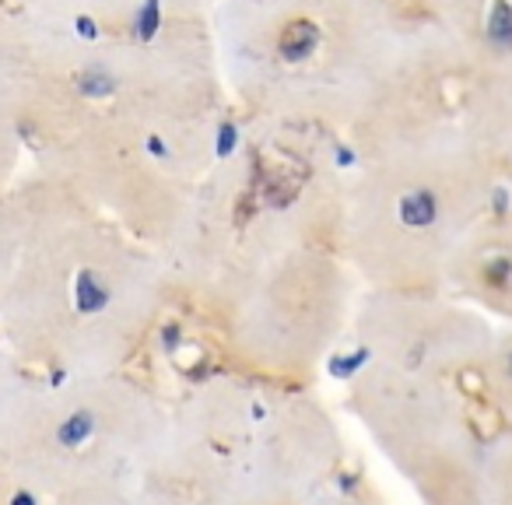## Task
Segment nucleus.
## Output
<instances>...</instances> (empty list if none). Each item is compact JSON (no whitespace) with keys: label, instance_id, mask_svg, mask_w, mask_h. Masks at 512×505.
<instances>
[{"label":"nucleus","instance_id":"1","mask_svg":"<svg viewBox=\"0 0 512 505\" xmlns=\"http://www.w3.org/2000/svg\"><path fill=\"white\" fill-rule=\"evenodd\" d=\"M477 309L512 323V183L502 179L484 218L470 228L449 267Z\"/></svg>","mask_w":512,"mask_h":505},{"label":"nucleus","instance_id":"2","mask_svg":"<svg viewBox=\"0 0 512 505\" xmlns=\"http://www.w3.org/2000/svg\"><path fill=\"white\" fill-rule=\"evenodd\" d=\"M460 46L512 71V0H449Z\"/></svg>","mask_w":512,"mask_h":505},{"label":"nucleus","instance_id":"3","mask_svg":"<svg viewBox=\"0 0 512 505\" xmlns=\"http://www.w3.org/2000/svg\"><path fill=\"white\" fill-rule=\"evenodd\" d=\"M477 376H481V386L495 404V411L512 421V323L495 334Z\"/></svg>","mask_w":512,"mask_h":505},{"label":"nucleus","instance_id":"4","mask_svg":"<svg viewBox=\"0 0 512 505\" xmlns=\"http://www.w3.org/2000/svg\"><path fill=\"white\" fill-rule=\"evenodd\" d=\"M481 505H512V428L488 442L481 477Z\"/></svg>","mask_w":512,"mask_h":505},{"label":"nucleus","instance_id":"5","mask_svg":"<svg viewBox=\"0 0 512 505\" xmlns=\"http://www.w3.org/2000/svg\"><path fill=\"white\" fill-rule=\"evenodd\" d=\"M320 46V29L313 22H292L278 39V53L288 60V64H299V60L313 57V50Z\"/></svg>","mask_w":512,"mask_h":505},{"label":"nucleus","instance_id":"6","mask_svg":"<svg viewBox=\"0 0 512 505\" xmlns=\"http://www.w3.org/2000/svg\"><path fill=\"white\" fill-rule=\"evenodd\" d=\"M109 306V285L102 281L99 271H78L74 278V309L85 316H95Z\"/></svg>","mask_w":512,"mask_h":505},{"label":"nucleus","instance_id":"7","mask_svg":"<svg viewBox=\"0 0 512 505\" xmlns=\"http://www.w3.org/2000/svg\"><path fill=\"white\" fill-rule=\"evenodd\" d=\"M92 432H95V414L92 411H74L67 421H60L57 442L64 449H78V446H85V442L92 439Z\"/></svg>","mask_w":512,"mask_h":505},{"label":"nucleus","instance_id":"8","mask_svg":"<svg viewBox=\"0 0 512 505\" xmlns=\"http://www.w3.org/2000/svg\"><path fill=\"white\" fill-rule=\"evenodd\" d=\"M158 29H162V4H158V0H144L134 18V36L141 39V43H151V39L158 36Z\"/></svg>","mask_w":512,"mask_h":505},{"label":"nucleus","instance_id":"9","mask_svg":"<svg viewBox=\"0 0 512 505\" xmlns=\"http://www.w3.org/2000/svg\"><path fill=\"white\" fill-rule=\"evenodd\" d=\"M369 358H372L369 348H355L351 355H334V358H330V376H334V379L358 376V372L365 369V362H369Z\"/></svg>","mask_w":512,"mask_h":505},{"label":"nucleus","instance_id":"10","mask_svg":"<svg viewBox=\"0 0 512 505\" xmlns=\"http://www.w3.org/2000/svg\"><path fill=\"white\" fill-rule=\"evenodd\" d=\"M78 92L88 95V99H106V95L113 92V78H109L106 71H99V67L81 71L78 74Z\"/></svg>","mask_w":512,"mask_h":505},{"label":"nucleus","instance_id":"11","mask_svg":"<svg viewBox=\"0 0 512 505\" xmlns=\"http://www.w3.org/2000/svg\"><path fill=\"white\" fill-rule=\"evenodd\" d=\"M235 148H239V127H235L232 120H225L218 127V141H214V151H218V158H228Z\"/></svg>","mask_w":512,"mask_h":505},{"label":"nucleus","instance_id":"12","mask_svg":"<svg viewBox=\"0 0 512 505\" xmlns=\"http://www.w3.org/2000/svg\"><path fill=\"white\" fill-rule=\"evenodd\" d=\"M74 32H78L81 39H99V25L92 22L88 15H81V18H74Z\"/></svg>","mask_w":512,"mask_h":505},{"label":"nucleus","instance_id":"13","mask_svg":"<svg viewBox=\"0 0 512 505\" xmlns=\"http://www.w3.org/2000/svg\"><path fill=\"white\" fill-rule=\"evenodd\" d=\"M179 344H183V337H179V327H176V323L162 327V348H165V351H176Z\"/></svg>","mask_w":512,"mask_h":505},{"label":"nucleus","instance_id":"14","mask_svg":"<svg viewBox=\"0 0 512 505\" xmlns=\"http://www.w3.org/2000/svg\"><path fill=\"white\" fill-rule=\"evenodd\" d=\"M334 162L341 165V169H351V165H355V151L344 148V144H334Z\"/></svg>","mask_w":512,"mask_h":505},{"label":"nucleus","instance_id":"15","mask_svg":"<svg viewBox=\"0 0 512 505\" xmlns=\"http://www.w3.org/2000/svg\"><path fill=\"white\" fill-rule=\"evenodd\" d=\"M148 155L158 158V162H165V158H169V148H165L162 137H148Z\"/></svg>","mask_w":512,"mask_h":505},{"label":"nucleus","instance_id":"16","mask_svg":"<svg viewBox=\"0 0 512 505\" xmlns=\"http://www.w3.org/2000/svg\"><path fill=\"white\" fill-rule=\"evenodd\" d=\"M11 505H36V498H32L29 491H18V495L11 498Z\"/></svg>","mask_w":512,"mask_h":505}]
</instances>
